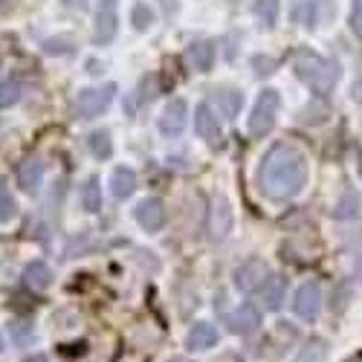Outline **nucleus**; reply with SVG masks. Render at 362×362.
<instances>
[{"mask_svg":"<svg viewBox=\"0 0 362 362\" xmlns=\"http://www.w3.org/2000/svg\"><path fill=\"white\" fill-rule=\"evenodd\" d=\"M351 29L362 38V0H354L351 6Z\"/></svg>","mask_w":362,"mask_h":362,"instance_id":"27","label":"nucleus"},{"mask_svg":"<svg viewBox=\"0 0 362 362\" xmlns=\"http://www.w3.org/2000/svg\"><path fill=\"white\" fill-rule=\"evenodd\" d=\"M23 281H26V287H33V290H47L49 281H52V273H49V267L44 261H33L23 269Z\"/></svg>","mask_w":362,"mask_h":362,"instance_id":"18","label":"nucleus"},{"mask_svg":"<svg viewBox=\"0 0 362 362\" xmlns=\"http://www.w3.org/2000/svg\"><path fill=\"white\" fill-rule=\"evenodd\" d=\"M229 327H232V334H238V337H250V334H255V330L261 327V313H258V308H252V305H240V308L229 316Z\"/></svg>","mask_w":362,"mask_h":362,"instance_id":"10","label":"nucleus"},{"mask_svg":"<svg viewBox=\"0 0 362 362\" xmlns=\"http://www.w3.org/2000/svg\"><path fill=\"white\" fill-rule=\"evenodd\" d=\"M168 362H186V359H168Z\"/></svg>","mask_w":362,"mask_h":362,"instance_id":"30","label":"nucleus"},{"mask_svg":"<svg viewBox=\"0 0 362 362\" xmlns=\"http://www.w3.org/2000/svg\"><path fill=\"white\" fill-rule=\"evenodd\" d=\"M359 177H362V163H359Z\"/></svg>","mask_w":362,"mask_h":362,"instance_id":"32","label":"nucleus"},{"mask_svg":"<svg viewBox=\"0 0 362 362\" xmlns=\"http://www.w3.org/2000/svg\"><path fill=\"white\" fill-rule=\"evenodd\" d=\"M264 276H267V267L261 261H247L235 273V284H238V290H244V293H255L261 287Z\"/></svg>","mask_w":362,"mask_h":362,"instance_id":"13","label":"nucleus"},{"mask_svg":"<svg viewBox=\"0 0 362 362\" xmlns=\"http://www.w3.org/2000/svg\"><path fill=\"white\" fill-rule=\"evenodd\" d=\"M258 186L269 200H290L308 186V157L290 142L267 151L258 168Z\"/></svg>","mask_w":362,"mask_h":362,"instance_id":"1","label":"nucleus"},{"mask_svg":"<svg viewBox=\"0 0 362 362\" xmlns=\"http://www.w3.org/2000/svg\"><path fill=\"white\" fill-rule=\"evenodd\" d=\"M255 18L267 29H273L279 21V0H255Z\"/></svg>","mask_w":362,"mask_h":362,"instance_id":"20","label":"nucleus"},{"mask_svg":"<svg viewBox=\"0 0 362 362\" xmlns=\"http://www.w3.org/2000/svg\"><path fill=\"white\" fill-rule=\"evenodd\" d=\"M0 62H4V58H0Z\"/></svg>","mask_w":362,"mask_h":362,"instance_id":"33","label":"nucleus"},{"mask_svg":"<svg viewBox=\"0 0 362 362\" xmlns=\"http://www.w3.org/2000/svg\"><path fill=\"white\" fill-rule=\"evenodd\" d=\"M186 122H189V105L183 99H174L160 116V131L165 136H180L186 131Z\"/></svg>","mask_w":362,"mask_h":362,"instance_id":"8","label":"nucleus"},{"mask_svg":"<svg viewBox=\"0 0 362 362\" xmlns=\"http://www.w3.org/2000/svg\"><path fill=\"white\" fill-rule=\"evenodd\" d=\"M90 151H93V157L96 160H107L113 154V142H110V134L107 131H96V134H90Z\"/></svg>","mask_w":362,"mask_h":362,"instance_id":"21","label":"nucleus"},{"mask_svg":"<svg viewBox=\"0 0 362 362\" xmlns=\"http://www.w3.org/2000/svg\"><path fill=\"white\" fill-rule=\"evenodd\" d=\"M325 356H327V348H325V342L322 339H313L305 351L298 354V359L296 362H325Z\"/></svg>","mask_w":362,"mask_h":362,"instance_id":"22","label":"nucleus"},{"mask_svg":"<svg viewBox=\"0 0 362 362\" xmlns=\"http://www.w3.org/2000/svg\"><path fill=\"white\" fill-rule=\"evenodd\" d=\"M279 107H281L279 90H264V93L258 96V102H255V107H252V116H250V134L252 136H267L269 131H273Z\"/></svg>","mask_w":362,"mask_h":362,"instance_id":"3","label":"nucleus"},{"mask_svg":"<svg viewBox=\"0 0 362 362\" xmlns=\"http://www.w3.org/2000/svg\"><path fill=\"white\" fill-rule=\"evenodd\" d=\"M113 96H116V84L81 90V93L76 96V105H73V107H76V116H78V119H96V116H102V113L110 107Z\"/></svg>","mask_w":362,"mask_h":362,"instance_id":"4","label":"nucleus"},{"mask_svg":"<svg viewBox=\"0 0 362 362\" xmlns=\"http://www.w3.org/2000/svg\"><path fill=\"white\" fill-rule=\"evenodd\" d=\"M18 183H21L23 192L35 194L41 189V183H44V165H41V160H35V157L33 160H23L18 165Z\"/></svg>","mask_w":362,"mask_h":362,"instance_id":"14","label":"nucleus"},{"mask_svg":"<svg viewBox=\"0 0 362 362\" xmlns=\"http://www.w3.org/2000/svg\"><path fill=\"white\" fill-rule=\"evenodd\" d=\"M189 62L197 73H209L212 70V62H215V47L209 41H197L189 47Z\"/></svg>","mask_w":362,"mask_h":362,"instance_id":"17","label":"nucleus"},{"mask_svg":"<svg viewBox=\"0 0 362 362\" xmlns=\"http://www.w3.org/2000/svg\"><path fill=\"white\" fill-rule=\"evenodd\" d=\"M134 215H136V223L145 229V232H160L163 223H165V209L160 200H142L136 209H134Z\"/></svg>","mask_w":362,"mask_h":362,"instance_id":"9","label":"nucleus"},{"mask_svg":"<svg viewBox=\"0 0 362 362\" xmlns=\"http://www.w3.org/2000/svg\"><path fill=\"white\" fill-rule=\"evenodd\" d=\"M119 33V0H102L96 9V29H93V41L96 44H110Z\"/></svg>","mask_w":362,"mask_h":362,"instance_id":"5","label":"nucleus"},{"mask_svg":"<svg viewBox=\"0 0 362 362\" xmlns=\"http://www.w3.org/2000/svg\"><path fill=\"white\" fill-rule=\"evenodd\" d=\"M194 131L200 139H206L209 145H215L221 139V125H218V116L212 113L209 105H197L194 110Z\"/></svg>","mask_w":362,"mask_h":362,"instance_id":"11","label":"nucleus"},{"mask_svg":"<svg viewBox=\"0 0 362 362\" xmlns=\"http://www.w3.org/2000/svg\"><path fill=\"white\" fill-rule=\"evenodd\" d=\"M296 73L316 93H330L334 84L339 81V67L313 52H298L296 55Z\"/></svg>","mask_w":362,"mask_h":362,"instance_id":"2","label":"nucleus"},{"mask_svg":"<svg viewBox=\"0 0 362 362\" xmlns=\"http://www.w3.org/2000/svg\"><path fill=\"white\" fill-rule=\"evenodd\" d=\"M218 96L226 102V119H232V116L238 113L240 102H244V96H240V93H235V90H223V93H218Z\"/></svg>","mask_w":362,"mask_h":362,"instance_id":"26","label":"nucleus"},{"mask_svg":"<svg viewBox=\"0 0 362 362\" xmlns=\"http://www.w3.org/2000/svg\"><path fill=\"white\" fill-rule=\"evenodd\" d=\"M18 215V203H15V197L9 194V189L0 183V221H12Z\"/></svg>","mask_w":362,"mask_h":362,"instance_id":"23","label":"nucleus"},{"mask_svg":"<svg viewBox=\"0 0 362 362\" xmlns=\"http://www.w3.org/2000/svg\"><path fill=\"white\" fill-rule=\"evenodd\" d=\"M218 342V327L209 325V322H197L192 330H189V348L194 351H206Z\"/></svg>","mask_w":362,"mask_h":362,"instance_id":"16","label":"nucleus"},{"mask_svg":"<svg viewBox=\"0 0 362 362\" xmlns=\"http://www.w3.org/2000/svg\"><path fill=\"white\" fill-rule=\"evenodd\" d=\"M293 310L298 319H305V322H313L319 319V310H322V290L316 281H308V284H301L296 298H293Z\"/></svg>","mask_w":362,"mask_h":362,"instance_id":"6","label":"nucleus"},{"mask_svg":"<svg viewBox=\"0 0 362 362\" xmlns=\"http://www.w3.org/2000/svg\"><path fill=\"white\" fill-rule=\"evenodd\" d=\"M131 23L139 29V33H142V29H148L151 23H154V12H151L145 4H136L134 6V12H131Z\"/></svg>","mask_w":362,"mask_h":362,"instance_id":"24","label":"nucleus"},{"mask_svg":"<svg viewBox=\"0 0 362 362\" xmlns=\"http://www.w3.org/2000/svg\"><path fill=\"white\" fill-rule=\"evenodd\" d=\"M4 6H6V0H0V9H4Z\"/></svg>","mask_w":362,"mask_h":362,"instance_id":"29","label":"nucleus"},{"mask_svg":"<svg viewBox=\"0 0 362 362\" xmlns=\"http://www.w3.org/2000/svg\"><path fill=\"white\" fill-rule=\"evenodd\" d=\"M21 99V84L18 81H4L0 84V107H9Z\"/></svg>","mask_w":362,"mask_h":362,"instance_id":"25","label":"nucleus"},{"mask_svg":"<svg viewBox=\"0 0 362 362\" xmlns=\"http://www.w3.org/2000/svg\"><path fill=\"white\" fill-rule=\"evenodd\" d=\"M0 351H4V337H0Z\"/></svg>","mask_w":362,"mask_h":362,"instance_id":"31","label":"nucleus"},{"mask_svg":"<svg viewBox=\"0 0 362 362\" xmlns=\"http://www.w3.org/2000/svg\"><path fill=\"white\" fill-rule=\"evenodd\" d=\"M284 293H287L284 276H269V279H264L261 287H258V296H261L264 310H279L281 301H284Z\"/></svg>","mask_w":362,"mask_h":362,"instance_id":"12","label":"nucleus"},{"mask_svg":"<svg viewBox=\"0 0 362 362\" xmlns=\"http://www.w3.org/2000/svg\"><path fill=\"white\" fill-rule=\"evenodd\" d=\"M81 203H84L87 212H99V209H102V186H99L96 177H90L87 183H84V189H81Z\"/></svg>","mask_w":362,"mask_h":362,"instance_id":"19","label":"nucleus"},{"mask_svg":"<svg viewBox=\"0 0 362 362\" xmlns=\"http://www.w3.org/2000/svg\"><path fill=\"white\" fill-rule=\"evenodd\" d=\"M110 192L116 200H125L136 192V174L134 168H125V165H119L113 174H110Z\"/></svg>","mask_w":362,"mask_h":362,"instance_id":"15","label":"nucleus"},{"mask_svg":"<svg viewBox=\"0 0 362 362\" xmlns=\"http://www.w3.org/2000/svg\"><path fill=\"white\" fill-rule=\"evenodd\" d=\"M26 362H47V356H33V359H26Z\"/></svg>","mask_w":362,"mask_h":362,"instance_id":"28","label":"nucleus"},{"mask_svg":"<svg viewBox=\"0 0 362 362\" xmlns=\"http://www.w3.org/2000/svg\"><path fill=\"white\" fill-rule=\"evenodd\" d=\"M232 232V206L223 194L212 197V209H209V238L212 240H226Z\"/></svg>","mask_w":362,"mask_h":362,"instance_id":"7","label":"nucleus"}]
</instances>
